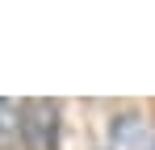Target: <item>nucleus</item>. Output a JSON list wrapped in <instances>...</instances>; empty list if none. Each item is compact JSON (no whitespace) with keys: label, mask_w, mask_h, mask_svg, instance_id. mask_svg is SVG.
I'll return each mask as SVG.
<instances>
[{"label":"nucleus","mask_w":155,"mask_h":150,"mask_svg":"<svg viewBox=\"0 0 155 150\" xmlns=\"http://www.w3.org/2000/svg\"><path fill=\"white\" fill-rule=\"evenodd\" d=\"M21 146L25 150H59V104L54 100H21Z\"/></svg>","instance_id":"1"},{"label":"nucleus","mask_w":155,"mask_h":150,"mask_svg":"<svg viewBox=\"0 0 155 150\" xmlns=\"http://www.w3.org/2000/svg\"><path fill=\"white\" fill-rule=\"evenodd\" d=\"M109 142L113 150H155V125L138 113H117L109 121Z\"/></svg>","instance_id":"2"},{"label":"nucleus","mask_w":155,"mask_h":150,"mask_svg":"<svg viewBox=\"0 0 155 150\" xmlns=\"http://www.w3.org/2000/svg\"><path fill=\"white\" fill-rule=\"evenodd\" d=\"M21 138V104L0 96V150H13Z\"/></svg>","instance_id":"3"}]
</instances>
